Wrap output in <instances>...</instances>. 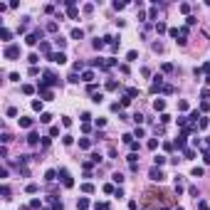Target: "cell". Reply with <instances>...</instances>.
I'll return each instance as SVG.
<instances>
[{"mask_svg":"<svg viewBox=\"0 0 210 210\" xmlns=\"http://www.w3.org/2000/svg\"><path fill=\"white\" fill-rule=\"evenodd\" d=\"M175 40H178V45H185V42H188V30H185V27H180Z\"/></svg>","mask_w":210,"mask_h":210,"instance_id":"obj_8","label":"cell"},{"mask_svg":"<svg viewBox=\"0 0 210 210\" xmlns=\"http://www.w3.org/2000/svg\"><path fill=\"white\" fill-rule=\"evenodd\" d=\"M114 195H116V198H124V188H121V185H119V188H116V190H114Z\"/></svg>","mask_w":210,"mask_h":210,"instance_id":"obj_48","label":"cell"},{"mask_svg":"<svg viewBox=\"0 0 210 210\" xmlns=\"http://www.w3.org/2000/svg\"><path fill=\"white\" fill-rule=\"evenodd\" d=\"M7 116H17V109L15 106H7Z\"/></svg>","mask_w":210,"mask_h":210,"instance_id":"obj_45","label":"cell"},{"mask_svg":"<svg viewBox=\"0 0 210 210\" xmlns=\"http://www.w3.org/2000/svg\"><path fill=\"white\" fill-rule=\"evenodd\" d=\"M57 30H60L57 22H47V32H57Z\"/></svg>","mask_w":210,"mask_h":210,"instance_id":"obj_26","label":"cell"},{"mask_svg":"<svg viewBox=\"0 0 210 210\" xmlns=\"http://www.w3.org/2000/svg\"><path fill=\"white\" fill-rule=\"evenodd\" d=\"M40 37H42V30H35V32H30V35L25 37V42H27V45H37Z\"/></svg>","mask_w":210,"mask_h":210,"instance_id":"obj_7","label":"cell"},{"mask_svg":"<svg viewBox=\"0 0 210 210\" xmlns=\"http://www.w3.org/2000/svg\"><path fill=\"white\" fill-rule=\"evenodd\" d=\"M27 143H30V146H37V143H40V136H37L35 131H32V134L27 136Z\"/></svg>","mask_w":210,"mask_h":210,"instance_id":"obj_15","label":"cell"},{"mask_svg":"<svg viewBox=\"0 0 210 210\" xmlns=\"http://www.w3.org/2000/svg\"><path fill=\"white\" fill-rule=\"evenodd\" d=\"M27 62H30V64H32V67H35L37 62H40V57H37L35 52H32V55H30V57H27Z\"/></svg>","mask_w":210,"mask_h":210,"instance_id":"obj_32","label":"cell"},{"mask_svg":"<svg viewBox=\"0 0 210 210\" xmlns=\"http://www.w3.org/2000/svg\"><path fill=\"white\" fill-rule=\"evenodd\" d=\"M62 143H64V146H72V143H74V139H72V136H62Z\"/></svg>","mask_w":210,"mask_h":210,"instance_id":"obj_42","label":"cell"},{"mask_svg":"<svg viewBox=\"0 0 210 210\" xmlns=\"http://www.w3.org/2000/svg\"><path fill=\"white\" fill-rule=\"evenodd\" d=\"M114 190H116V188H114L111 183H106V185H104V193H114Z\"/></svg>","mask_w":210,"mask_h":210,"instance_id":"obj_52","label":"cell"},{"mask_svg":"<svg viewBox=\"0 0 210 210\" xmlns=\"http://www.w3.org/2000/svg\"><path fill=\"white\" fill-rule=\"evenodd\" d=\"M79 148H92V141L89 139H79Z\"/></svg>","mask_w":210,"mask_h":210,"instance_id":"obj_25","label":"cell"},{"mask_svg":"<svg viewBox=\"0 0 210 210\" xmlns=\"http://www.w3.org/2000/svg\"><path fill=\"white\" fill-rule=\"evenodd\" d=\"M32 109H35V111H42V99H35V102H32Z\"/></svg>","mask_w":210,"mask_h":210,"instance_id":"obj_36","label":"cell"},{"mask_svg":"<svg viewBox=\"0 0 210 210\" xmlns=\"http://www.w3.org/2000/svg\"><path fill=\"white\" fill-rule=\"evenodd\" d=\"M40 97H42V102H50L55 94H52V89H42V92H40Z\"/></svg>","mask_w":210,"mask_h":210,"instance_id":"obj_12","label":"cell"},{"mask_svg":"<svg viewBox=\"0 0 210 210\" xmlns=\"http://www.w3.org/2000/svg\"><path fill=\"white\" fill-rule=\"evenodd\" d=\"M188 193H190L193 198H198V188H195V185H190V188H188Z\"/></svg>","mask_w":210,"mask_h":210,"instance_id":"obj_47","label":"cell"},{"mask_svg":"<svg viewBox=\"0 0 210 210\" xmlns=\"http://www.w3.org/2000/svg\"><path fill=\"white\" fill-rule=\"evenodd\" d=\"M106 40H109V37H102V40H94V47H97V50H102V47L106 45Z\"/></svg>","mask_w":210,"mask_h":210,"instance_id":"obj_24","label":"cell"},{"mask_svg":"<svg viewBox=\"0 0 210 210\" xmlns=\"http://www.w3.org/2000/svg\"><path fill=\"white\" fill-rule=\"evenodd\" d=\"M40 50H42V52H45L47 57L52 55V50H50V42H40Z\"/></svg>","mask_w":210,"mask_h":210,"instance_id":"obj_19","label":"cell"},{"mask_svg":"<svg viewBox=\"0 0 210 210\" xmlns=\"http://www.w3.org/2000/svg\"><path fill=\"white\" fill-rule=\"evenodd\" d=\"M77 208H79V210H87V208H89V200H87V198H79V200H77Z\"/></svg>","mask_w":210,"mask_h":210,"instance_id":"obj_16","label":"cell"},{"mask_svg":"<svg viewBox=\"0 0 210 210\" xmlns=\"http://www.w3.org/2000/svg\"><path fill=\"white\" fill-rule=\"evenodd\" d=\"M126 97H129V99L139 97V89H136V87H129V89H126Z\"/></svg>","mask_w":210,"mask_h":210,"instance_id":"obj_20","label":"cell"},{"mask_svg":"<svg viewBox=\"0 0 210 210\" xmlns=\"http://www.w3.org/2000/svg\"><path fill=\"white\" fill-rule=\"evenodd\" d=\"M94 210H109V203H97V208Z\"/></svg>","mask_w":210,"mask_h":210,"instance_id":"obj_49","label":"cell"},{"mask_svg":"<svg viewBox=\"0 0 210 210\" xmlns=\"http://www.w3.org/2000/svg\"><path fill=\"white\" fill-rule=\"evenodd\" d=\"M185 141H188V131L183 129V134L175 139V148H178V151H185Z\"/></svg>","mask_w":210,"mask_h":210,"instance_id":"obj_5","label":"cell"},{"mask_svg":"<svg viewBox=\"0 0 210 210\" xmlns=\"http://www.w3.org/2000/svg\"><path fill=\"white\" fill-rule=\"evenodd\" d=\"M151 180H156V183H161V180H166V175H163V171H161V168H158V166H153V168H151Z\"/></svg>","mask_w":210,"mask_h":210,"instance_id":"obj_3","label":"cell"},{"mask_svg":"<svg viewBox=\"0 0 210 210\" xmlns=\"http://www.w3.org/2000/svg\"><path fill=\"white\" fill-rule=\"evenodd\" d=\"M57 173L62 175V185H64V188H72V185H74V180H72V175H69V171H67V168H60Z\"/></svg>","mask_w":210,"mask_h":210,"instance_id":"obj_2","label":"cell"},{"mask_svg":"<svg viewBox=\"0 0 210 210\" xmlns=\"http://www.w3.org/2000/svg\"><path fill=\"white\" fill-rule=\"evenodd\" d=\"M25 190H27L30 195H35L37 190H40V185H37V183H27V188H25Z\"/></svg>","mask_w":210,"mask_h":210,"instance_id":"obj_17","label":"cell"},{"mask_svg":"<svg viewBox=\"0 0 210 210\" xmlns=\"http://www.w3.org/2000/svg\"><path fill=\"white\" fill-rule=\"evenodd\" d=\"M183 158H195V151H193V148H185V151H183Z\"/></svg>","mask_w":210,"mask_h":210,"instance_id":"obj_29","label":"cell"},{"mask_svg":"<svg viewBox=\"0 0 210 210\" xmlns=\"http://www.w3.org/2000/svg\"><path fill=\"white\" fill-rule=\"evenodd\" d=\"M161 69H163V72H173V64H171V62H163V67H161Z\"/></svg>","mask_w":210,"mask_h":210,"instance_id":"obj_43","label":"cell"},{"mask_svg":"<svg viewBox=\"0 0 210 210\" xmlns=\"http://www.w3.org/2000/svg\"><path fill=\"white\" fill-rule=\"evenodd\" d=\"M153 109L161 111V114H166V102H163V99H156V102H153Z\"/></svg>","mask_w":210,"mask_h":210,"instance_id":"obj_10","label":"cell"},{"mask_svg":"<svg viewBox=\"0 0 210 210\" xmlns=\"http://www.w3.org/2000/svg\"><path fill=\"white\" fill-rule=\"evenodd\" d=\"M166 30H168V27H166L163 22H156V32H158V35H161V32H166Z\"/></svg>","mask_w":210,"mask_h":210,"instance_id":"obj_33","label":"cell"},{"mask_svg":"<svg viewBox=\"0 0 210 210\" xmlns=\"http://www.w3.org/2000/svg\"><path fill=\"white\" fill-rule=\"evenodd\" d=\"M50 60H52L55 64H64V62H67V55H64V52H52Z\"/></svg>","mask_w":210,"mask_h":210,"instance_id":"obj_6","label":"cell"},{"mask_svg":"<svg viewBox=\"0 0 210 210\" xmlns=\"http://www.w3.org/2000/svg\"><path fill=\"white\" fill-rule=\"evenodd\" d=\"M69 37H72V40H82V37H84V30H82V27H74Z\"/></svg>","mask_w":210,"mask_h":210,"instance_id":"obj_11","label":"cell"},{"mask_svg":"<svg viewBox=\"0 0 210 210\" xmlns=\"http://www.w3.org/2000/svg\"><path fill=\"white\" fill-rule=\"evenodd\" d=\"M22 94H35V87L32 84H22Z\"/></svg>","mask_w":210,"mask_h":210,"instance_id":"obj_22","label":"cell"},{"mask_svg":"<svg viewBox=\"0 0 210 210\" xmlns=\"http://www.w3.org/2000/svg\"><path fill=\"white\" fill-rule=\"evenodd\" d=\"M156 15H158V10H156V7H151V10H148V20H156Z\"/></svg>","mask_w":210,"mask_h":210,"instance_id":"obj_41","label":"cell"},{"mask_svg":"<svg viewBox=\"0 0 210 210\" xmlns=\"http://www.w3.org/2000/svg\"><path fill=\"white\" fill-rule=\"evenodd\" d=\"M20 57V47L17 45H7L5 47V60H17Z\"/></svg>","mask_w":210,"mask_h":210,"instance_id":"obj_1","label":"cell"},{"mask_svg":"<svg viewBox=\"0 0 210 210\" xmlns=\"http://www.w3.org/2000/svg\"><path fill=\"white\" fill-rule=\"evenodd\" d=\"M40 121H42V124H50V121H52V114H40Z\"/></svg>","mask_w":210,"mask_h":210,"instance_id":"obj_28","label":"cell"},{"mask_svg":"<svg viewBox=\"0 0 210 210\" xmlns=\"http://www.w3.org/2000/svg\"><path fill=\"white\" fill-rule=\"evenodd\" d=\"M198 208H200V210H210V208H208V203H200Z\"/></svg>","mask_w":210,"mask_h":210,"instance_id":"obj_55","label":"cell"},{"mask_svg":"<svg viewBox=\"0 0 210 210\" xmlns=\"http://www.w3.org/2000/svg\"><path fill=\"white\" fill-rule=\"evenodd\" d=\"M0 193H2V198L7 200V198H10V185H2V188H0Z\"/></svg>","mask_w":210,"mask_h":210,"instance_id":"obj_30","label":"cell"},{"mask_svg":"<svg viewBox=\"0 0 210 210\" xmlns=\"http://www.w3.org/2000/svg\"><path fill=\"white\" fill-rule=\"evenodd\" d=\"M156 146H158V141H156V139L148 141V148H151V151H156Z\"/></svg>","mask_w":210,"mask_h":210,"instance_id":"obj_50","label":"cell"},{"mask_svg":"<svg viewBox=\"0 0 210 210\" xmlns=\"http://www.w3.org/2000/svg\"><path fill=\"white\" fill-rule=\"evenodd\" d=\"M106 89H109V92H114V89H119V84L111 79V82H106Z\"/></svg>","mask_w":210,"mask_h":210,"instance_id":"obj_34","label":"cell"},{"mask_svg":"<svg viewBox=\"0 0 210 210\" xmlns=\"http://www.w3.org/2000/svg\"><path fill=\"white\" fill-rule=\"evenodd\" d=\"M82 190H84V193H94V185H92V183H84Z\"/></svg>","mask_w":210,"mask_h":210,"instance_id":"obj_35","label":"cell"},{"mask_svg":"<svg viewBox=\"0 0 210 210\" xmlns=\"http://www.w3.org/2000/svg\"><path fill=\"white\" fill-rule=\"evenodd\" d=\"M203 161H205V163L210 166V151H205V153H203Z\"/></svg>","mask_w":210,"mask_h":210,"instance_id":"obj_54","label":"cell"},{"mask_svg":"<svg viewBox=\"0 0 210 210\" xmlns=\"http://www.w3.org/2000/svg\"><path fill=\"white\" fill-rule=\"evenodd\" d=\"M62 126H72V119H69V116H62Z\"/></svg>","mask_w":210,"mask_h":210,"instance_id":"obj_51","label":"cell"},{"mask_svg":"<svg viewBox=\"0 0 210 210\" xmlns=\"http://www.w3.org/2000/svg\"><path fill=\"white\" fill-rule=\"evenodd\" d=\"M178 109H180V111H185V109H188V102H183V99H180V102H178Z\"/></svg>","mask_w":210,"mask_h":210,"instance_id":"obj_53","label":"cell"},{"mask_svg":"<svg viewBox=\"0 0 210 210\" xmlns=\"http://www.w3.org/2000/svg\"><path fill=\"white\" fill-rule=\"evenodd\" d=\"M180 12H185V15H188V12H190V5H188V2H180Z\"/></svg>","mask_w":210,"mask_h":210,"instance_id":"obj_40","label":"cell"},{"mask_svg":"<svg viewBox=\"0 0 210 210\" xmlns=\"http://www.w3.org/2000/svg\"><path fill=\"white\" fill-rule=\"evenodd\" d=\"M92 79H94V72H92V69H87L84 74H82V82H87V84H92Z\"/></svg>","mask_w":210,"mask_h":210,"instance_id":"obj_14","label":"cell"},{"mask_svg":"<svg viewBox=\"0 0 210 210\" xmlns=\"http://www.w3.org/2000/svg\"><path fill=\"white\" fill-rule=\"evenodd\" d=\"M57 171H47V173H45V180H47V183H52V180H55V178H57Z\"/></svg>","mask_w":210,"mask_h":210,"instance_id":"obj_18","label":"cell"},{"mask_svg":"<svg viewBox=\"0 0 210 210\" xmlns=\"http://www.w3.org/2000/svg\"><path fill=\"white\" fill-rule=\"evenodd\" d=\"M10 37H12V32H10L7 27H2V40H5V42H10Z\"/></svg>","mask_w":210,"mask_h":210,"instance_id":"obj_31","label":"cell"},{"mask_svg":"<svg viewBox=\"0 0 210 210\" xmlns=\"http://www.w3.org/2000/svg\"><path fill=\"white\" fill-rule=\"evenodd\" d=\"M205 148H208V151H210V139H205Z\"/></svg>","mask_w":210,"mask_h":210,"instance_id":"obj_56","label":"cell"},{"mask_svg":"<svg viewBox=\"0 0 210 210\" xmlns=\"http://www.w3.org/2000/svg\"><path fill=\"white\" fill-rule=\"evenodd\" d=\"M190 175H193V178H200V175H203V168H198V166H195V168H193V173H190Z\"/></svg>","mask_w":210,"mask_h":210,"instance_id":"obj_38","label":"cell"},{"mask_svg":"<svg viewBox=\"0 0 210 210\" xmlns=\"http://www.w3.org/2000/svg\"><path fill=\"white\" fill-rule=\"evenodd\" d=\"M111 180H114V183H119V185H121V183H124V180H126V178H124V173H114V175H111Z\"/></svg>","mask_w":210,"mask_h":210,"instance_id":"obj_21","label":"cell"},{"mask_svg":"<svg viewBox=\"0 0 210 210\" xmlns=\"http://www.w3.org/2000/svg\"><path fill=\"white\" fill-rule=\"evenodd\" d=\"M153 163H156L158 168H161V166H166V156H156V158H153Z\"/></svg>","mask_w":210,"mask_h":210,"instance_id":"obj_23","label":"cell"},{"mask_svg":"<svg viewBox=\"0 0 210 210\" xmlns=\"http://www.w3.org/2000/svg\"><path fill=\"white\" fill-rule=\"evenodd\" d=\"M136 57H139V52H136V50H131V52H129V55H126V62H134V60H136Z\"/></svg>","mask_w":210,"mask_h":210,"instance_id":"obj_27","label":"cell"},{"mask_svg":"<svg viewBox=\"0 0 210 210\" xmlns=\"http://www.w3.org/2000/svg\"><path fill=\"white\" fill-rule=\"evenodd\" d=\"M205 82H208V87H210V74H208V77H205Z\"/></svg>","mask_w":210,"mask_h":210,"instance_id":"obj_57","label":"cell"},{"mask_svg":"<svg viewBox=\"0 0 210 210\" xmlns=\"http://www.w3.org/2000/svg\"><path fill=\"white\" fill-rule=\"evenodd\" d=\"M102 99H104V97H102V94H92V102H94V104H99V102H102Z\"/></svg>","mask_w":210,"mask_h":210,"instance_id":"obj_44","label":"cell"},{"mask_svg":"<svg viewBox=\"0 0 210 210\" xmlns=\"http://www.w3.org/2000/svg\"><path fill=\"white\" fill-rule=\"evenodd\" d=\"M161 89H163V77L158 74V77H153V82H151V94L161 92Z\"/></svg>","mask_w":210,"mask_h":210,"instance_id":"obj_4","label":"cell"},{"mask_svg":"<svg viewBox=\"0 0 210 210\" xmlns=\"http://www.w3.org/2000/svg\"><path fill=\"white\" fill-rule=\"evenodd\" d=\"M50 203H52V208H55V210H64L62 200H57V195H50Z\"/></svg>","mask_w":210,"mask_h":210,"instance_id":"obj_9","label":"cell"},{"mask_svg":"<svg viewBox=\"0 0 210 210\" xmlns=\"http://www.w3.org/2000/svg\"><path fill=\"white\" fill-rule=\"evenodd\" d=\"M173 210H183V208H180V205H178V208H173Z\"/></svg>","mask_w":210,"mask_h":210,"instance_id":"obj_58","label":"cell"},{"mask_svg":"<svg viewBox=\"0 0 210 210\" xmlns=\"http://www.w3.org/2000/svg\"><path fill=\"white\" fill-rule=\"evenodd\" d=\"M30 208H32V210H37V208H42V203H40V200L35 198V200H30Z\"/></svg>","mask_w":210,"mask_h":210,"instance_id":"obj_39","label":"cell"},{"mask_svg":"<svg viewBox=\"0 0 210 210\" xmlns=\"http://www.w3.org/2000/svg\"><path fill=\"white\" fill-rule=\"evenodd\" d=\"M20 126H22V129H30V126H32V119H30V116H20Z\"/></svg>","mask_w":210,"mask_h":210,"instance_id":"obj_13","label":"cell"},{"mask_svg":"<svg viewBox=\"0 0 210 210\" xmlns=\"http://www.w3.org/2000/svg\"><path fill=\"white\" fill-rule=\"evenodd\" d=\"M89 119H92V114H87V111H84V114H82V124H89Z\"/></svg>","mask_w":210,"mask_h":210,"instance_id":"obj_46","label":"cell"},{"mask_svg":"<svg viewBox=\"0 0 210 210\" xmlns=\"http://www.w3.org/2000/svg\"><path fill=\"white\" fill-rule=\"evenodd\" d=\"M10 141H12V136H10V134H7V131H5V134H2V146H7V143H10Z\"/></svg>","mask_w":210,"mask_h":210,"instance_id":"obj_37","label":"cell"}]
</instances>
